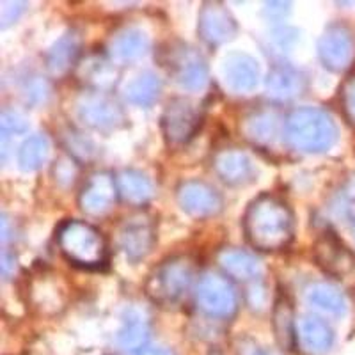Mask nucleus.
<instances>
[{
  "mask_svg": "<svg viewBox=\"0 0 355 355\" xmlns=\"http://www.w3.org/2000/svg\"><path fill=\"white\" fill-rule=\"evenodd\" d=\"M243 231L250 245L256 249L266 252L286 249L295 234L293 211L283 199L263 194L247 208Z\"/></svg>",
  "mask_w": 355,
  "mask_h": 355,
  "instance_id": "1",
  "label": "nucleus"
},
{
  "mask_svg": "<svg viewBox=\"0 0 355 355\" xmlns=\"http://www.w3.org/2000/svg\"><path fill=\"white\" fill-rule=\"evenodd\" d=\"M286 141L300 153H323L338 142V126L327 110L318 107L295 109L286 119Z\"/></svg>",
  "mask_w": 355,
  "mask_h": 355,
  "instance_id": "2",
  "label": "nucleus"
},
{
  "mask_svg": "<svg viewBox=\"0 0 355 355\" xmlns=\"http://www.w3.org/2000/svg\"><path fill=\"white\" fill-rule=\"evenodd\" d=\"M57 243L64 258L80 268H101L109 258L103 234L84 220H66L57 231Z\"/></svg>",
  "mask_w": 355,
  "mask_h": 355,
  "instance_id": "3",
  "label": "nucleus"
},
{
  "mask_svg": "<svg viewBox=\"0 0 355 355\" xmlns=\"http://www.w3.org/2000/svg\"><path fill=\"white\" fill-rule=\"evenodd\" d=\"M196 275L194 261L187 256L162 261L150 274L146 283V295L160 306H174L189 293Z\"/></svg>",
  "mask_w": 355,
  "mask_h": 355,
  "instance_id": "4",
  "label": "nucleus"
},
{
  "mask_svg": "<svg viewBox=\"0 0 355 355\" xmlns=\"http://www.w3.org/2000/svg\"><path fill=\"white\" fill-rule=\"evenodd\" d=\"M198 307L210 318L227 320L239 309V297L226 277L218 274H206L199 281L196 291Z\"/></svg>",
  "mask_w": 355,
  "mask_h": 355,
  "instance_id": "5",
  "label": "nucleus"
},
{
  "mask_svg": "<svg viewBox=\"0 0 355 355\" xmlns=\"http://www.w3.org/2000/svg\"><path fill=\"white\" fill-rule=\"evenodd\" d=\"M171 75L187 91H201L208 84V64L199 50L180 43L167 52Z\"/></svg>",
  "mask_w": 355,
  "mask_h": 355,
  "instance_id": "6",
  "label": "nucleus"
},
{
  "mask_svg": "<svg viewBox=\"0 0 355 355\" xmlns=\"http://www.w3.org/2000/svg\"><path fill=\"white\" fill-rule=\"evenodd\" d=\"M80 121L98 132H112L125 125V112L114 98L105 93H85L77 103Z\"/></svg>",
  "mask_w": 355,
  "mask_h": 355,
  "instance_id": "7",
  "label": "nucleus"
},
{
  "mask_svg": "<svg viewBox=\"0 0 355 355\" xmlns=\"http://www.w3.org/2000/svg\"><path fill=\"white\" fill-rule=\"evenodd\" d=\"M201 126V110L187 98H174L162 114V130L171 144H187Z\"/></svg>",
  "mask_w": 355,
  "mask_h": 355,
  "instance_id": "8",
  "label": "nucleus"
},
{
  "mask_svg": "<svg viewBox=\"0 0 355 355\" xmlns=\"http://www.w3.org/2000/svg\"><path fill=\"white\" fill-rule=\"evenodd\" d=\"M155 242H157V226L150 215H132L123 222L119 230V245L126 259L132 263L144 259L153 250Z\"/></svg>",
  "mask_w": 355,
  "mask_h": 355,
  "instance_id": "9",
  "label": "nucleus"
},
{
  "mask_svg": "<svg viewBox=\"0 0 355 355\" xmlns=\"http://www.w3.org/2000/svg\"><path fill=\"white\" fill-rule=\"evenodd\" d=\"M318 55L327 69L345 71L355 55V43L350 28L339 24L325 28L318 41Z\"/></svg>",
  "mask_w": 355,
  "mask_h": 355,
  "instance_id": "10",
  "label": "nucleus"
},
{
  "mask_svg": "<svg viewBox=\"0 0 355 355\" xmlns=\"http://www.w3.org/2000/svg\"><path fill=\"white\" fill-rule=\"evenodd\" d=\"M198 33L205 43L210 46H218L236 36L239 25L226 6L220 2H208L199 12Z\"/></svg>",
  "mask_w": 355,
  "mask_h": 355,
  "instance_id": "11",
  "label": "nucleus"
},
{
  "mask_svg": "<svg viewBox=\"0 0 355 355\" xmlns=\"http://www.w3.org/2000/svg\"><path fill=\"white\" fill-rule=\"evenodd\" d=\"M117 192L116 178L109 173H94L89 178L78 198L82 211L91 217H103L116 205Z\"/></svg>",
  "mask_w": 355,
  "mask_h": 355,
  "instance_id": "12",
  "label": "nucleus"
},
{
  "mask_svg": "<svg viewBox=\"0 0 355 355\" xmlns=\"http://www.w3.org/2000/svg\"><path fill=\"white\" fill-rule=\"evenodd\" d=\"M178 202L182 210L194 218H208L222 210V198L211 185L190 180L178 187Z\"/></svg>",
  "mask_w": 355,
  "mask_h": 355,
  "instance_id": "13",
  "label": "nucleus"
},
{
  "mask_svg": "<svg viewBox=\"0 0 355 355\" xmlns=\"http://www.w3.org/2000/svg\"><path fill=\"white\" fill-rule=\"evenodd\" d=\"M295 341L307 355H325L334 343L329 323L315 315H304L295 323Z\"/></svg>",
  "mask_w": 355,
  "mask_h": 355,
  "instance_id": "14",
  "label": "nucleus"
},
{
  "mask_svg": "<svg viewBox=\"0 0 355 355\" xmlns=\"http://www.w3.org/2000/svg\"><path fill=\"white\" fill-rule=\"evenodd\" d=\"M316 263L332 277H345L355 268V256L332 233L323 234L315 245Z\"/></svg>",
  "mask_w": 355,
  "mask_h": 355,
  "instance_id": "15",
  "label": "nucleus"
},
{
  "mask_svg": "<svg viewBox=\"0 0 355 355\" xmlns=\"http://www.w3.org/2000/svg\"><path fill=\"white\" fill-rule=\"evenodd\" d=\"M214 169L227 185L240 187L254 182L256 167L249 155L240 150H222L215 155Z\"/></svg>",
  "mask_w": 355,
  "mask_h": 355,
  "instance_id": "16",
  "label": "nucleus"
},
{
  "mask_svg": "<svg viewBox=\"0 0 355 355\" xmlns=\"http://www.w3.org/2000/svg\"><path fill=\"white\" fill-rule=\"evenodd\" d=\"M224 78L234 93L247 94L258 87L259 66L247 53H230L224 59Z\"/></svg>",
  "mask_w": 355,
  "mask_h": 355,
  "instance_id": "17",
  "label": "nucleus"
},
{
  "mask_svg": "<svg viewBox=\"0 0 355 355\" xmlns=\"http://www.w3.org/2000/svg\"><path fill=\"white\" fill-rule=\"evenodd\" d=\"M304 75L291 64H275L266 77V93L275 101L299 96L304 89Z\"/></svg>",
  "mask_w": 355,
  "mask_h": 355,
  "instance_id": "18",
  "label": "nucleus"
},
{
  "mask_svg": "<svg viewBox=\"0 0 355 355\" xmlns=\"http://www.w3.org/2000/svg\"><path fill=\"white\" fill-rule=\"evenodd\" d=\"M117 192L128 205L141 206L150 201L155 194L153 182L144 173L135 169H125L116 178Z\"/></svg>",
  "mask_w": 355,
  "mask_h": 355,
  "instance_id": "19",
  "label": "nucleus"
},
{
  "mask_svg": "<svg viewBox=\"0 0 355 355\" xmlns=\"http://www.w3.org/2000/svg\"><path fill=\"white\" fill-rule=\"evenodd\" d=\"M80 53V37L75 33H68L53 43L46 53V68L53 77H64L75 66Z\"/></svg>",
  "mask_w": 355,
  "mask_h": 355,
  "instance_id": "20",
  "label": "nucleus"
},
{
  "mask_svg": "<svg viewBox=\"0 0 355 355\" xmlns=\"http://www.w3.org/2000/svg\"><path fill=\"white\" fill-rule=\"evenodd\" d=\"M150 50V37L141 28H125L110 41V55L119 62L141 59Z\"/></svg>",
  "mask_w": 355,
  "mask_h": 355,
  "instance_id": "21",
  "label": "nucleus"
},
{
  "mask_svg": "<svg viewBox=\"0 0 355 355\" xmlns=\"http://www.w3.org/2000/svg\"><path fill=\"white\" fill-rule=\"evenodd\" d=\"M242 130L252 144L270 146L279 133V117L268 109L254 110L243 119Z\"/></svg>",
  "mask_w": 355,
  "mask_h": 355,
  "instance_id": "22",
  "label": "nucleus"
},
{
  "mask_svg": "<svg viewBox=\"0 0 355 355\" xmlns=\"http://www.w3.org/2000/svg\"><path fill=\"white\" fill-rule=\"evenodd\" d=\"M218 263H220L222 270L236 281H250V279L258 277L261 272L258 259L242 249L220 250Z\"/></svg>",
  "mask_w": 355,
  "mask_h": 355,
  "instance_id": "23",
  "label": "nucleus"
},
{
  "mask_svg": "<svg viewBox=\"0 0 355 355\" xmlns=\"http://www.w3.org/2000/svg\"><path fill=\"white\" fill-rule=\"evenodd\" d=\"M150 334L151 331L148 320L139 311L132 309L126 313L123 327L119 331V345H121L123 350L137 355L139 352H142L146 348Z\"/></svg>",
  "mask_w": 355,
  "mask_h": 355,
  "instance_id": "24",
  "label": "nucleus"
},
{
  "mask_svg": "<svg viewBox=\"0 0 355 355\" xmlns=\"http://www.w3.org/2000/svg\"><path fill=\"white\" fill-rule=\"evenodd\" d=\"M306 299L311 306L329 315L341 316L347 313V300L343 293L329 283H316L307 288Z\"/></svg>",
  "mask_w": 355,
  "mask_h": 355,
  "instance_id": "25",
  "label": "nucleus"
},
{
  "mask_svg": "<svg viewBox=\"0 0 355 355\" xmlns=\"http://www.w3.org/2000/svg\"><path fill=\"white\" fill-rule=\"evenodd\" d=\"M160 78L151 71H142L126 85V98L133 105L151 107L160 96Z\"/></svg>",
  "mask_w": 355,
  "mask_h": 355,
  "instance_id": "26",
  "label": "nucleus"
},
{
  "mask_svg": "<svg viewBox=\"0 0 355 355\" xmlns=\"http://www.w3.org/2000/svg\"><path fill=\"white\" fill-rule=\"evenodd\" d=\"M50 155V144L49 139L37 133L28 137L27 141L21 144L20 151H18V166L25 173H33L43 167V164L49 160Z\"/></svg>",
  "mask_w": 355,
  "mask_h": 355,
  "instance_id": "27",
  "label": "nucleus"
},
{
  "mask_svg": "<svg viewBox=\"0 0 355 355\" xmlns=\"http://www.w3.org/2000/svg\"><path fill=\"white\" fill-rule=\"evenodd\" d=\"M275 331H277L279 343L283 347H290L295 339V331L293 322H291V309L286 302L279 304L277 311H275Z\"/></svg>",
  "mask_w": 355,
  "mask_h": 355,
  "instance_id": "28",
  "label": "nucleus"
},
{
  "mask_svg": "<svg viewBox=\"0 0 355 355\" xmlns=\"http://www.w3.org/2000/svg\"><path fill=\"white\" fill-rule=\"evenodd\" d=\"M334 211L339 217H352L355 214V174L348 178L334 201Z\"/></svg>",
  "mask_w": 355,
  "mask_h": 355,
  "instance_id": "29",
  "label": "nucleus"
},
{
  "mask_svg": "<svg viewBox=\"0 0 355 355\" xmlns=\"http://www.w3.org/2000/svg\"><path fill=\"white\" fill-rule=\"evenodd\" d=\"M28 121L25 119L24 114L17 112V110H4L2 112V135L4 141L9 137V133L18 135V133L27 132Z\"/></svg>",
  "mask_w": 355,
  "mask_h": 355,
  "instance_id": "30",
  "label": "nucleus"
},
{
  "mask_svg": "<svg viewBox=\"0 0 355 355\" xmlns=\"http://www.w3.org/2000/svg\"><path fill=\"white\" fill-rule=\"evenodd\" d=\"M341 103L347 119L355 126V73H352L341 87Z\"/></svg>",
  "mask_w": 355,
  "mask_h": 355,
  "instance_id": "31",
  "label": "nucleus"
},
{
  "mask_svg": "<svg viewBox=\"0 0 355 355\" xmlns=\"http://www.w3.org/2000/svg\"><path fill=\"white\" fill-rule=\"evenodd\" d=\"M25 8H27L25 2H2V8H0V25H2V28L11 25L12 21H17L21 12L25 11Z\"/></svg>",
  "mask_w": 355,
  "mask_h": 355,
  "instance_id": "32",
  "label": "nucleus"
},
{
  "mask_svg": "<svg viewBox=\"0 0 355 355\" xmlns=\"http://www.w3.org/2000/svg\"><path fill=\"white\" fill-rule=\"evenodd\" d=\"M239 355H266L252 339H240Z\"/></svg>",
  "mask_w": 355,
  "mask_h": 355,
  "instance_id": "33",
  "label": "nucleus"
},
{
  "mask_svg": "<svg viewBox=\"0 0 355 355\" xmlns=\"http://www.w3.org/2000/svg\"><path fill=\"white\" fill-rule=\"evenodd\" d=\"M137 355H176L173 350H169V348H164V347H151L148 348L146 347L144 350L139 352Z\"/></svg>",
  "mask_w": 355,
  "mask_h": 355,
  "instance_id": "34",
  "label": "nucleus"
},
{
  "mask_svg": "<svg viewBox=\"0 0 355 355\" xmlns=\"http://www.w3.org/2000/svg\"><path fill=\"white\" fill-rule=\"evenodd\" d=\"M210 355H220V354H218V352H211Z\"/></svg>",
  "mask_w": 355,
  "mask_h": 355,
  "instance_id": "35",
  "label": "nucleus"
},
{
  "mask_svg": "<svg viewBox=\"0 0 355 355\" xmlns=\"http://www.w3.org/2000/svg\"><path fill=\"white\" fill-rule=\"evenodd\" d=\"M354 233H355V230H354Z\"/></svg>",
  "mask_w": 355,
  "mask_h": 355,
  "instance_id": "36",
  "label": "nucleus"
}]
</instances>
